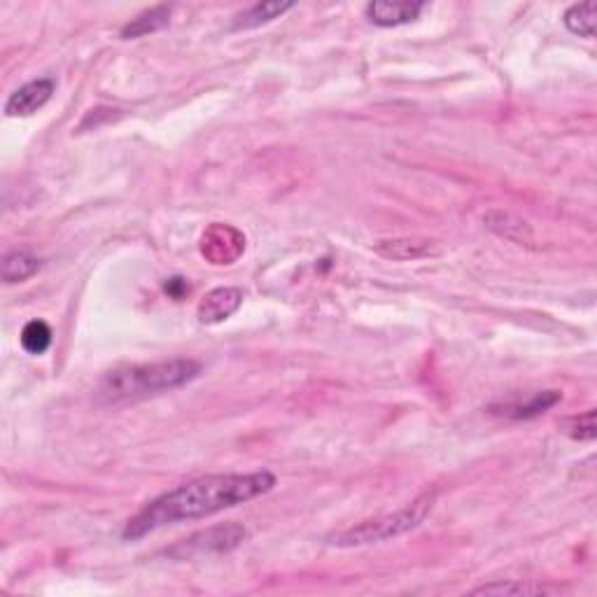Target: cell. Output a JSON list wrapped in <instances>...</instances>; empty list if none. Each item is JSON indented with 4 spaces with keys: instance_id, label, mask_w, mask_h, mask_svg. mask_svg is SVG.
Returning <instances> with one entry per match:
<instances>
[{
    "instance_id": "obj_1",
    "label": "cell",
    "mask_w": 597,
    "mask_h": 597,
    "mask_svg": "<svg viewBox=\"0 0 597 597\" xmlns=\"http://www.w3.org/2000/svg\"><path fill=\"white\" fill-rule=\"evenodd\" d=\"M276 488V476L271 472H248V474H213L201 479L182 483V486L166 490L154 497L129 518L124 525V542H138L166 525L196 521L220 514L224 509H234L238 504L257 500Z\"/></svg>"
},
{
    "instance_id": "obj_2",
    "label": "cell",
    "mask_w": 597,
    "mask_h": 597,
    "mask_svg": "<svg viewBox=\"0 0 597 597\" xmlns=\"http://www.w3.org/2000/svg\"><path fill=\"white\" fill-rule=\"evenodd\" d=\"M201 374V362L175 357L166 362L129 364L108 371L96 385V402L103 406L133 404L140 399L164 395L192 383Z\"/></svg>"
},
{
    "instance_id": "obj_3",
    "label": "cell",
    "mask_w": 597,
    "mask_h": 597,
    "mask_svg": "<svg viewBox=\"0 0 597 597\" xmlns=\"http://www.w3.org/2000/svg\"><path fill=\"white\" fill-rule=\"evenodd\" d=\"M434 500H437V490H427V493L416 497V500L406 504L404 509L395 511V514L371 518V521H362L353 525V528L334 532V535L327 537V542L332 546H341V549H355V546L381 544L388 542V539L402 537L406 532L416 530L430 516Z\"/></svg>"
},
{
    "instance_id": "obj_4",
    "label": "cell",
    "mask_w": 597,
    "mask_h": 597,
    "mask_svg": "<svg viewBox=\"0 0 597 597\" xmlns=\"http://www.w3.org/2000/svg\"><path fill=\"white\" fill-rule=\"evenodd\" d=\"M245 539H248V530L241 523L215 525V528L194 532L192 537L182 539L168 551V556L185 560L192 556H210V553H229L238 549Z\"/></svg>"
},
{
    "instance_id": "obj_5",
    "label": "cell",
    "mask_w": 597,
    "mask_h": 597,
    "mask_svg": "<svg viewBox=\"0 0 597 597\" xmlns=\"http://www.w3.org/2000/svg\"><path fill=\"white\" fill-rule=\"evenodd\" d=\"M245 250V238L229 224H213L201 238V255L210 264H234Z\"/></svg>"
},
{
    "instance_id": "obj_6",
    "label": "cell",
    "mask_w": 597,
    "mask_h": 597,
    "mask_svg": "<svg viewBox=\"0 0 597 597\" xmlns=\"http://www.w3.org/2000/svg\"><path fill=\"white\" fill-rule=\"evenodd\" d=\"M563 402V392L558 390H542V392H532L530 397H514L507 399L502 404H493L490 406V413L493 416H504V418H514V420H530L546 413L553 406Z\"/></svg>"
},
{
    "instance_id": "obj_7",
    "label": "cell",
    "mask_w": 597,
    "mask_h": 597,
    "mask_svg": "<svg viewBox=\"0 0 597 597\" xmlns=\"http://www.w3.org/2000/svg\"><path fill=\"white\" fill-rule=\"evenodd\" d=\"M56 84L52 77H40V80L26 82L24 87H19L14 94H10L5 103L7 117H31L40 108H45L52 98Z\"/></svg>"
},
{
    "instance_id": "obj_8",
    "label": "cell",
    "mask_w": 597,
    "mask_h": 597,
    "mask_svg": "<svg viewBox=\"0 0 597 597\" xmlns=\"http://www.w3.org/2000/svg\"><path fill=\"white\" fill-rule=\"evenodd\" d=\"M376 255L392 262H413V259L437 257L441 255L439 241L420 236H404V238H388V241L376 243Z\"/></svg>"
},
{
    "instance_id": "obj_9",
    "label": "cell",
    "mask_w": 597,
    "mask_h": 597,
    "mask_svg": "<svg viewBox=\"0 0 597 597\" xmlns=\"http://www.w3.org/2000/svg\"><path fill=\"white\" fill-rule=\"evenodd\" d=\"M425 7H427L425 3H411V0H406V3L374 0V3H369L367 7H364V14H367V19L374 26L397 28V26H404V24H411V21H416L420 14H423Z\"/></svg>"
},
{
    "instance_id": "obj_10",
    "label": "cell",
    "mask_w": 597,
    "mask_h": 597,
    "mask_svg": "<svg viewBox=\"0 0 597 597\" xmlns=\"http://www.w3.org/2000/svg\"><path fill=\"white\" fill-rule=\"evenodd\" d=\"M243 304V290L238 287H217L208 292L199 304V322L203 325H217L234 315Z\"/></svg>"
},
{
    "instance_id": "obj_11",
    "label": "cell",
    "mask_w": 597,
    "mask_h": 597,
    "mask_svg": "<svg viewBox=\"0 0 597 597\" xmlns=\"http://www.w3.org/2000/svg\"><path fill=\"white\" fill-rule=\"evenodd\" d=\"M486 227L497 234L504 241L518 243V245H532L535 243V234H532V227L521 217L514 213H507V210H490V213L483 217Z\"/></svg>"
},
{
    "instance_id": "obj_12",
    "label": "cell",
    "mask_w": 597,
    "mask_h": 597,
    "mask_svg": "<svg viewBox=\"0 0 597 597\" xmlns=\"http://www.w3.org/2000/svg\"><path fill=\"white\" fill-rule=\"evenodd\" d=\"M171 12L173 10L168 5L150 7V10L138 14L136 19H131L129 24L122 28V38L124 40H136V38H143V35L161 31V28H166L168 21H171Z\"/></svg>"
},
{
    "instance_id": "obj_13",
    "label": "cell",
    "mask_w": 597,
    "mask_h": 597,
    "mask_svg": "<svg viewBox=\"0 0 597 597\" xmlns=\"http://www.w3.org/2000/svg\"><path fill=\"white\" fill-rule=\"evenodd\" d=\"M292 7H294V3H278V0H273V3L252 5L245 12L238 14L234 21V31H250V28L271 24L273 19L283 17V14L290 12Z\"/></svg>"
},
{
    "instance_id": "obj_14",
    "label": "cell",
    "mask_w": 597,
    "mask_h": 597,
    "mask_svg": "<svg viewBox=\"0 0 597 597\" xmlns=\"http://www.w3.org/2000/svg\"><path fill=\"white\" fill-rule=\"evenodd\" d=\"M40 269H42V262L35 255H31V252L14 250V252H7L3 257V280L7 285L24 283V280L33 278Z\"/></svg>"
},
{
    "instance_id": "obj_15",
    "label": "cell",
    "mask_w": 597,
    "mask_h": 597,
    "mask_svg": "<svg viewBox=\"0 0 597 597\" xmlns=\"http://www.w3.org/2000/svg\"><path fill=\"white\" fill-rule=\"evenodd\" d=\"M565 26L567 31L579 35V38H595V3H581L572 5L565 12Z\"/></svg>"
},
{
    "instance_id": "obj_16",
    "label": "cell",
    "mask_w": 597,
    "mask_h": 597,
    "mask_svg": "<svg viewBox=\"0 0 597 597\" xmlns=\"http://www.w3.org/2000/svg\"><path fill=\"white\" fill-rule=\"evenodd\" d=\"M21 346H24L26 353L31 355H42L47 353L49 346H52V329L45 320H31L26 322V327L21 329Z\"/></svg>"
},
{
    "instance_id": "obj_17",
    "label": "cell",
    "mask_w": 597,
    "mask_h": 597,
    "mask_svg": "<svg viewBox=\"0 0 597 597\" xmlns=\"http://www.w3.org/2000/svg\"><path fill=\"white\" fill-rule=\"evenodd\" d=\"M558 588L542 584H525V581H500V584H488L476 588L474 595H544L556 593Z\"/></svg>"
},
{
    "instance_id": "obj_18",
    "label": "cell",
    "mask_w": 597,
    "mask_h": 597,
    "mask_svg": "<svg viewBox=\"0 0 597 597\" xmlns=\"http://www.w3.org/2000/svg\"><path fill=\"white\" fill-rule=\"evenodd\" d=\"M565 432L577 441H593L595 434H597L595 411L591 409V411L581 413V416H574L570 420H565Z\"/></svg>"
},
{
    "instance_id": "obj_19",
    "label": "cell",
    "mask_w": 597,
    "mask_h": 597,
    "mask_svg": "<svg viewBox=\"0 0 597 597\" xmlns=\"http://www.w3.org/2000/svg\"><path fill=\"white\" fill-rule=\"evenodd\" d=\"M166 292L171 294L173 299H180L182 294L189 292V285L185 283V278H171V280H168V283H166Z\"/></svg>"
}]
</instances>
